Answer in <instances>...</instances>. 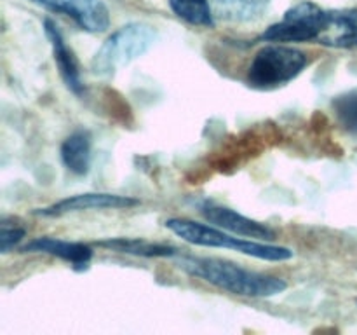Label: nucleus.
Instances as JSON below:
<instances>
[{
	"instance_id": "obj_2",
	"label": "nucleus",
	"mask_w": 357,
	"mask_h": 335,
	"mask_svg": "<svg viewBox=\"0 0 357 335\" xmlns=\"http://www.w3.org/2000/svg\"><path fill=\"white\" fill-rule=\"evenodd\" d=\"M166 227L171 232L176 234L183 241L190 244L206 248H227V250L239 251L243 255L260 258V260L282 262L289 260L293 257V251L284 246H275V244L260 243L258 239L250 237H237L236 234L225 232L216 225H206V223L194 222L187 218H169Z\"/></svg>"
},
{
	"instance_id": "obj_7",
	"label": "nucleus",
	"mask_w": 357,
	"mask_h": 335,
	"mask_svg": "<svg viewBox=\"0 0 357 335\" xmlns=\"http://www.w3.org/2000/svg\"><path fill=\"white\" fill-rule=\"evenodd\" d=\"M202 215L213 225L220 227V229L232 232L236 236L250 237V239H260V241H271L275 237V230L271 229L265 223L251 220L248 216L241 215L236 209L225 208V206L218 204H204L201 208Z\"/></svg>"
},
{
	"instance_id": "obj_12",
	"label": "nucleus",
	"mask_w": 357,
	"mask_h": 335,
	"mask_svg": "<svg viewBox=\"0 0 357 335\" xmlns=\"http://www.w3.org/2000/svg\"><path fill=\"white\" fill-rule=\"evenodd\" d=\"M91 147H93V140L86 129H79L66 136L65 142L61 143V161L66 170L72 171L73 174H86L89 171L91 157H93Z\"/></svg>"
},
{
	"instance_id": "obj_3",
	"label": "nucleus",
	"mask_w": 357,
	"mask_h": 335,
	"mask_svg": "<svg viewBox=\"0 0 357 335\" xmlns=\"http://www.w3.org/2000/svg\"><path fill=\"white\" fill-rule=\"evenodd\" d=\"M157 34L152 27L131 23L119 28L101 44L91 59L94 75L110 77L145 54L155 42Z\"/></svg>"
},
{
	"instance_id": "obj_15",
	"label": "nucleus",
	"mask_w": 357,
	"mask_h": 335,
	"mask_svg": "<svg viewBox=\"0 0 357 335\" xmlns=\"http://www.w3.org/2000/svg\"><path fill=\"white\" fill-rule=\"evenodd\" d=\"M100 246L112 248L121 253L139 255V257H171L174 255V248L167 246V244L150 243V241L143 239H126V237L100 241Z\"/></svg>"
},
{
	"instance_id": "obj_5",
	"label": "nucleus",
	"mask_w": 357,
	"mask_h": 335,
	"mask_svg": "<svg viewBox=\"0 0 357 335\" xmlns=\"http://www.w3.org/2000/svg\"><path fill=\"white\" fill-rule=\"evenodd\" d=\"M328 21V10L321 9L317 3L303 0L288 9L281 21L271 24L261 40L267 42H309L317 40L323 34Z\"/></svg>"
},
{
	"instance_id": "obj_9",
	"label": "nucleus",
	"mask_w": 357,
	"mask_h": 335,
	"mask_svg": "<svg viewBox=\"0 0 357 335\" xmlns=\"http://www.w3.org/2000/svg\"><path fill=\"white\" fill-rule=\"evenodd\" d=\"M317 42L326 47L357 49V9L328 10V21Z\"/></svg>"
},
{
	"instance_id": "obj_13",
	"label": "nucleus",
	"mask_w": 357,
	"mask_h": 335,
	"mask_svg": "<svg viewBox=\"0 0 357 335\" xmlns=\"http://www.w3.org/2000/svg\"><path fill=\"white\" fill-rule=\"evenodd\" d=\"M271 0H215L213 13L223 21L246 23L261 16Z\"/></svg>"
},
{
	"instance_id": "obj_10",
	"label": "nucleus",
	"mask_w": 357,
	"mask_h": 335,
	"mask_svg": "<svg viewBox=\"0 0 357 335\" xmlns=\"http://www.w3.org/2000/svg\"><path fill=\"white\" fill-rule=\"evenodd\" d=\"M45 35L51 40L52 52H54V61L56 66L59 70V75L65 80L66 87H68L72 93L82 94L84 93V84L82 77H80V66L77 61L75 54H73L72 49L66 45L65 38H63L61 31L58 30L54 23L51 20H45Z\"/></svg>"
},
{
	"instance_id": "obj_16",
	"label": "nucleus",
	"mask_w": 357,
	"mask_h": 335,
	"mask_svg": "<svg viewBox=\"0 0 357 335\" xmlns=\"http://www.w3.org/2000/svg\"><path fill=\"white\" fill-rule=\"evenodd\" d=\"M331 107H333L338 124L347 133L357 136V89L338 94L331 101Z\"/></svg>"
},
{
	"instance_id": "obj_11",
	"label": "nucleus",
	"mask_w": 357,
	"mask_h": 335,
	"mask_svg": "<svg viewBox=\"0 0 357 335\" xmlns=\"http://www.w3.org/2000/svg\"><path fill=\"white\" fill-rule=\"evenodd\" d=\"M24 253H49L54 257L63 258L72 267L86 269L93 258V250L84 243H73V241L54 239V237H38L30 241L26 246L21 248Z\"/></svg>"
},
{
	"instance_id": "obj_14",
	"label": "nucleus",
	"mask_w": 357,
	"mask_h": 335,
	"mask_svg": "<svg viewBox=\"0 0 357 335\" xmlns=\"http://www.w3.org/2000/svg\"><path fill=\"white\" fill-rule=\"evenodd\" d=\"M167 2L173 13L188 24L204 28L215 27V13L208 0H167Z\"/></svg>"
},
{
	"instance_id": "obj_8",
	"label": "nucleus",
	"mask_w": 357,
	"mask_h": 335,
	"mask_svg": "<svg viewBox=\"0 0 357 335\" xmlns=\"http://www.w3.org/2000/svg\"><path fill=\"white\" fill-rule=\"evenodd\" d=\"M139 204L138 199L117 194H79L61 199L54 204L35 211L40 216H61L66 213L87 211V209H122Z\"/></svg>"
},
{
	"instance_id": "obj_1",
	"label": "nucleus",
	"mask_w": 357,
	"mask_h": 335,
	"mask_svg": "<svg viewBox=\"0 0 357 335\" xmlns=\"http://www.w3.org/2000/svg\"><path fill=\"white\" fill-rule=\"evenodd\" d=\"M180 267L195 278L204 279L216 288L241 297H253V299L274 297L288 288L284 279L250 271L222 258L181 257Z\"/></svg>"
},
{
	"instance_id": "obj_4",
	"label": "nucleus",
	"mask_w": 357,
	"mask_h": 335,
	"mask_svg": "<svg viewBox=\"0 0 357 335\" xmlns=\"http://www.w3.org/2000/svg\"><path fill=\"white\" fill-rule=\"evenodd\" d=\"M307 63V56L298 49L279 44L265 45L255 54L248 68V84L260 91L278 89L296 79Z\"/></svg>"
},
{
	"instance_id": "obj_6",
	"label": "nucleus",
	"mask_w": 357,
	"mask_h": 335,
	"mask_svg": "<svg viewBox=\"0 0 357 335\" xmlns=\"http://www.w3.org/2000/svg\"><path fill=\"white\" fill-rule=\"evenodd\" d=\"M54 13L72 17L82 30L101 34L110 27V13L103 0H31Z\"/></svg>"
},
{
	"instance_id": "obj_17",
	"label": "nucleus",
	"mask_w": 357,
	"mask_h": 335,
	"mask_svg": "<svg viewBox=\"0 0 357 335\" xmlns=\"http://www.w3.org/2000/svg\"><path fill=\"white\" fill-rule=\"evenodd\" d=\"M26 229L16 222L14 218H3L0 223V251L9 253L20 241L23 239Z\"/></svg>"
}]
</instances>
